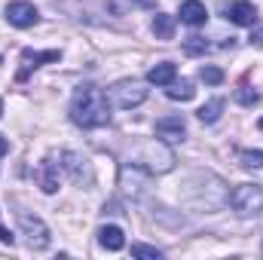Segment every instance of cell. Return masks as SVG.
<instances>
[{"instance_id": "obj_1", "label": "cell", "mask_w": 263, "mask_h": 260, "mask_svg": "<svg viewBox=\"0 0 263 260\" xmlns=\"http://www.w3.org/2000/svg\"><path fill=\"white\" fill-rule=\"evenodd\" d=\"M70 120L77 126H83V129H101V126H107L110 123L107 95L98 86H92V83L80 86L73 92V98H70Z\"/></svg>"}, {"instance_id": "obj_2", "label": "cell", "mask_w": 263, "mask_h": 260, "mask_svg": "<svg viewBox=\"0 0 263 260\" xmlns=\"http://www.w3.org/2000/svg\"><path fill=\"white\" fill-rule=\"evenodd\" d=\"M230 202L239 217H254L263 211V187L260 184H239L230 193Z\"/></svg>"}, {"instance_id": "obj_3", "label": "cell", "mask_w": 263, "mask_h": 260, "mask_svg": "<svg viewBox=\"0 0 263 260\" xmlns=\"http://www.w3.org/2000/svg\"><path fill=\"white\" fill-rule=\"evenodd\" d=\"M110 98H114V104H117V107L129 110V107H138V104L147 98V89H144V83L123 80V83H117V86L110 89Z\"/></svg>"}, {"instance_id": "obj_4", "label": "cell", "mask_w": 263, "mask_h": 260, "mask_svg": "<svg viewBox=\"0 0 263 260\" xmlns=\"http://www.w3.org/2000/svg\"><path fill=\"white\" fill-rule=\"evenodd\" d=\"M18 224H22V233H25V242L28 248H49V227L40 220V217H31V214H18Z\"/></svg>"}, {"instance_id": "obj_5", "label": "cell", "mask_w": 263, "mask_h": 260, "mask_svg": "<svg viewBox=\"0 0 263 260\" xmlns=\"http://www.w3.org/2000/svg\"><path fill=\"white\" fill-rule=\"evenodd\" d=\"M37 18H40L37 6L28 3V0H15V3L6 6V22L15 25V28H31V25H37Z\"/></svg>"}, {"instance_id": "obj_6", "label": "cell", "mask_w": 263, "mask_h": 260, "mask_svg": "<svg viewBox=\"0 0 263 260\" xmlns=\"http://www.w3.org/2000/svg\"><path fill=\"white\" fill-rule=\"evenodd\" d=\"M59 59H62V52H59V49H49V52H34V49H25V52H22V67H18L15 80L22 83V80H28V77H31V70H37L43 62H59Z\"/></svg>"}, {"instance_id": "obj_7", "label": "cell", "mask_w": 263, "mask_h": 260, "mask_svg": "<svg viewBox=\"0 0 263 260\" xmlns=\"http://www.w3.org/2000/svg\"><path fill=\"white\" fill-rule=\"evenodd\" d=\"M156 135H159L165 144H178V141H184V135H187V123H184V117H162V120H156Z\"/></svg>"}, {"instance_id": "obj_8", "label": "cell", "mask_w": 263, "mask_h": 260, "mask_svg": "<svg viewBox=\"0 0 263 260\" xmlns=\"http://www.w3.org/2000/svg\"><path fill=\"white\" fill-rule=\"evenodd\" d=\"M34 181H37V187H40L43 193H55V190H59V162H52V159L37 162Z\"/></svg>"}, {"instance_id": "obj_9", "label": "cell", "mask_w": 263, "mask_h": 260, "mask_svg": "<svg viewBox=\"0 0 263 260\" xmlns=\"http://www.w3.org/2000/svg\"><path fill=\"white\" fill-rule=\"evenodd\" d=\"M227 18H230L233 25L248 28V25H254V22H257V6H254V3H248V0H236V3H230V6H227Z\"/></svg>"}, {"instance_id": "obj_10", "label": "cell", "mask_w": 263, "mask_h": 260, "mask_svg": "<svg viewBox=\"0 0 263 260\" xmlns=\"http://www.w3.org/2000/svg\"><path fill=\"white\" fill-rule=\"evenodd\" d=\"M181 22L190 25V28L205 25V22H208V9H205V3H202V0H184V3H181Z\"/></svg>"}, {"instance_id": "obj_11", "label": "cell", "mask_w": 263, "mask_h": 260, "mask_svg": "<svg viewBox=\"0 0 263 260\" xmlns=\"http://www.w3.org/2000/svg\"><path fill=\"white\" fill-rule=\"evenodd\" d=\"M62 165L70 172L73 184H89V181H92V172H89V165H86L83 156H77V153H65V162H62Z\"/></svg>"}, {"instance_id": "obj_12", "label": "cell", "mask_w": 263, "mask_h": 260, "mask_svg": "<svg viewBox=\"0 0 263 260\" xmlns=\"http://www.w3.org/2000/svg\"><path fill=\"white\" fill-rule=\"evenodd\" d=\"M98 242H101V248H107V251H120V248H126V236H123V230L114 227V224H107V227L98 230Z\"/></svg>"}, {"instance_id": "obj_13", "label": "cell", "mask_w": 263, "mask_h": 260, "mask_svg": "<svg viewBox=\"0 0 263 260\" xmlns=\"http://www.w3.org/2000/svg\"><path fill=\"white\" fill-rule=\"evenodd\" d=\"M175 77H178V70H175L172 62H162V65H156V67L147 70V83H153V86H168Z\"/></svg>"}, {"instance_id": "obj_14", "label": "cell", "mask_w": 263, "mask_h": 260, "mask_svg": "<svg viewBox=\"0 0 263 260\" xmlns=\"http://www.w3.org/2000/svg\"><path fill=\"white\" fill-rule=\"evenodd\" d=\"M193 95H196V89H193L190 80H178V77H175V80L168 83V98H172V101H190Z\"/></svg>"}, {"instance_id": "obj_15", "label": "cell", "mask_w": 263, "mask_h": 260, "mask_svg": "<svg viewBox=\"0 0 263 260\" xmlns=\"http://www.w3.org/2000/svg\"><path fill=\"white\" fill-rule=\"evenodd\" d=\"M153 34H156L159 40H172V37H175V15L159 12V15L153 18Z\"/></svg>"}, {"instance_id": "obj_16", "label": "cell", "mask_w": 263, "mask_h": 260, "mask_svg": "<svg viewBox=\"0 0 263 260\" xmlns=\"http://www.w3.org/2000/svg\"><path fill=\"white\" fill-rule=\"evenodd\" d=\"M220 110H223V98H211L208 104L199 107V120H202V123H217Z\"/></svg>"}, {"instance_id": "obj_17", "label": "cell", "mask_w": 263, "mask_h": 260, "mask_svg": "<svg viewBox=\"0 0 263 260\" xmlns=\"http://www.w3.org/2000/svg\"><path fill=\"white\" fill-rule=\"evenodd\" d=\"M236 101H239V104H245V107H254V104L260 101V95H257L251 86H245V83H242V86L236 89Z\"/></svg>"}, {"instance_id": "obj_18", "label": "cell", "mask_w": 263, "mask_h": 260, "mask_svg": "<svg viewBox=\"0 0 263 260\" xmlns=\"http://www.w3.org/2000/svg\"><path fill=\"white\" fill-rule=\"evenodd\" d=\"M239 159L245 169H263V150H242Z\"/></svg>"}, {"instance_id": "obj_19", "label": "cell", "mask_w": 263, "mask_h": 260, "mask_svg": "<svg viewBox=\"0 0 263 260\" xmlns=\"http://www.w3.org/2000/svg\"><path fill=\"white\" fill-rule=\"evenodd\" d=\"M199 77H202L208 86H217V83H223V70H220V67H214V65H205L202 70H199Z\"/></svg>"}, {"instance_id": "obj_20", "label": "cell", "mask_w": 263, "mask_h": 260, "mask_svg": "<svg viewBox=\"0 0 263 260\" xmlns=\"http://www.w3.org/2000/svg\"><path fill=\"white\" fill-rule=\"evenodd\" d=\"M184 49H187L190 55H205V52H208V43H205L202 37H187V43H184Z\"/></svg>"}, {"instance_id": "obj_21", "label": "cell", "mask_w": 263, "mask_h": 260, "mask_svg": "<svg viewBox=\"0 0 263 260\" xmlns=\"http://www.w3.org/2000/svg\"><path fill=\"white\" fill-rule=\"evenodd\" d=\"M132 257H150V260H159L162 251L159 248H150V245H132Z\"/></svg>"}, {"instance_id": "obj_22", "label": "cell", "mask_w": 263, "mask_h": 260, "mask_svg": "<svg viewBox=\"0 0 263 260\" xmlns=\"http://www.w3.org/2000/svg\"><path fill=\"white\" fill-rule=\"evenodd\" d=\"M0 242H3V245H12V233H9L3 224H0Z\"/></svg>"}, {"instance_id": "obj_23", "label": "cell", "mask_w": 263, "mask_h": 260, "mask_svg": "<svg viewBox=\"0 0 263 260\" xmlns=\"http://www.w3.org/2000/svg\"><path fill=\"white\" fill-rule=\"evenodd\" d=\"M251 43H254V46H260V49H263V31H257V34H251Z\"/></svg>"}, {"instance_id": "obj_24", "label": "cell", "mask_w": 263, "mask_h": 260, "mask_svg": "<svg viewBox=\"0 0 263 260\" xmlns=\"http://www.w3.org/2000/svg\"><path fill=\"white\" fill-rule=\"evenodd\" d=\"M6 153H9V141L0 135V156H6Z\"/></svg>"}, {"instance_id": "obj_25", "label": "cell", "mask_w": 263, "mask_h": 260, "mask_svg": "<svg viewBox=\"0 0 263 260\" xmlns=\"http://www.w3.org/2000/svg\"><path fill=\"white\" fill-rule=\"evenodd\" d=\"M0 114H3V101H0Z\"/></svg>"}]
</instances>
